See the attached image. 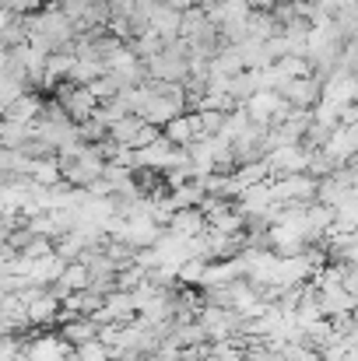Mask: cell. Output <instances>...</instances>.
Masks as SVG:
<instances>
[{
  "label": "cell",
  "mask_w": 358,
  "mask_h": 361,
  "mask_svg": "<svg viewBox=\"0 0 358 361\" xmlns=\"http://www.w3.org/2000/svg\"><path fill=\"white\" fill-rule=\"evenodd\" d=\"M270 186V200L278 204H313V193H316V179L309 172H292V176H278V179H267Z\"/></svg>",
  "instance_id": "1"
},
{
  "label": "cell",
  "mask_w": 358,
  "mask_h": 361,
  "mask_svg": "<svg viewBox=\"0 0 358 361\" xmlns=\"http://www.w3.org/2000/svg\"><path fill=\"white\" fill-rule=\"evenodd\" d=\"M278 95H281L292 109H313V106L320 102V95H323V81H320L316 74H306V78H288V81H281Z\"/></svg>",
  "instance_id": "2"
},
{
  "label": "cell",
  "mask_w": 358,
  "mask_h": 361,
  "mask_svg": "<svg viewBox=\"0 0 358 361\" xmlns=\"http://www.w3.org/2000/svg\"><path fill=\"white\" fill-rule=\"evenodd\" d=\"M263 161H267L270 179L292 176V172H306V147L302 144H281V147H270Z\"/></svg>",
  "instance_id": "3"
},
{
  "label": "cell",
  "mask_w": 358,
  "mask_h": 361,
  "mask_svg": "<svg viewBox=\"0 0 358 361\" xmlns=\"http://www.w3.org/2000/svg\"><path fill=\"white\" fill-rule=\"evenodd\" d=\"M137 316V305H133V295L130 291H106L102 298V309L92 316L95 323H130Z\"/></svg>",
  "instance_id": "4"
},
{
  "label": "cell",
  "mask_w": 358,
  "mask_h": 361,
  "mask_svg": "<svg viewBox=\"0 0 358 361\" xmlns=\"http://www.w3.org/2000/svg\"><path fill=\"white\" fill-rule=\"evenodd\" d=\"M204 228H208V218H204V211H201V207H179V211H172V214H169V221H165V232H169V235H176V239L204 235Z\"/></svg>",
  "instance_id": "5"
},
{
  "label": "cell",
  "mask_w": 358,
  "mask_h": 361,
  "mask_svg": "<svg viewBox=\"0 0 358 361\" xmlns=\"http://www.w3.org/2000/svg\"><path fill=\"white\" fill-rule=\"evenodd\" d=\"M323 151L334 154V158H341V161H355V154H358V123H338V126L330 130Z\"/></svg>",
  "instance_id": "6"
},
{
  "label": "cell",
  "mask_w": 358,
  "mask_h": 361,
  "mask_svg": "<svg viewBox=\"0 0 358 361\" xmlns=\"http://www.w3.org/2000/svg\"><path fill=\"white\" fill-rule=\"evenodd\" d=\"M25 316H28V326H56V316H60V298H53L46 288L25 305Z\"/></svg>",
  "instance_id": "7"
},
{
  "label": "cell",
  "mask_w": 358,
  "mask_h": 361,
  "mask_svg": "<svg viewBox=\"0 0 358 361\" xmlns=\"http://www.w3.org/2000/svg\"><path fill=\"white\" fill-rule=\"evenodd\" d=\"M278 106H281V95H278V92H270V88H256V92H253V95L242 102V113H246L253 123L267 126Z\"/></svg>",
  "instance_id": "8"
},
{
  "label": "cell",
  "mask_w": 358,
  "mask_h": 361,
  "mask_svg": "<svg viewBox=\"0 0 358 361\" xmlns=\"http://www.w3.org/2000/svg\"><path fill=\"white\" fill-rule=\"evenodd\" d=\"M162 133H165L172 144H179V147H186V144H193L197 137H204L197 113H179V116H172V120L162 126Z\"/></svg>",
  "instance_id": "9"
},
{
  "label": "cell",
  "mask_w": 358,
  "mask_h": 361,
  "mask_svg": "<svg viewBox=\"0 0 358 361\" xmlns=\"http://www.w3.org/2000/svg\"><path fill=\"white\" fill-rule=\"evenodd\" d=\"M316 302L323 316H338V312H355L358 295H348L341 284H327V288H316Z\"/></svg>",
  "instance_id": "10"
},
{
  "label": "cell",
  "mask_w": 358,
  "mask_h": 361,
  "mask_svg": "<svg viewBox=\"0 0 358 361\" xmlns=\"http://www.w3.org/2000/svg\"><path fill=\"white\" fill-rule=\"evenodd\" d=\"M148 28L169 46L172 39H179V14L172 11V7H165L162 0L151 7V14H148Z\"/></svg>",
  "instance_id": "11"
},
{
  "label": "cell",
  "mask_w": 358,
  "mask_h": 361,
  "mask_svg": "<svg viewBox=\"0 0 358 361\" xmlns=\"http://www.w3.org/2000/svg\"><path fill=\"white\" fill-rule=\"evenodd\" d=\"M60 326V337L71 344V348H78V344H85V341H95V334H99V323L92 319V316H71V319H64V323H56Z\"/></svg>",
  "instance_id": "12"
},
{
  "label": "cell",
  "mask_w": 358,
  "mask_h": 361,
  "mask_svg": "<svg viewBox=\"0 0 358 361\" xmlns=\"http://www.w3.org/2000/svg\"><path fill=\"white\" fill-rule=\"evenodd\" d=\"M39 109H42V95H39V92H21L18 99H11V102H7V109H4V120L32 123L35 116H39Z\"/></svg>",
  "instance_id": "13"
},
{
  "label": "cell",
  "mask_w": 358,
  "mask_h": 361,
  "mask_svg": "<svg viewBox=\"0 0 358 361\" xmlns=\"http://www.w3.org/2000/svg\"><path fill=\"white\" fill-rule=\"evenodd\" d=\"M323 99H334V102H355L358 99V78L355 74H341V71H334V74L323 81Z\"/></svg>",
  "instance_id": "14"
},
{
  "label": "cell",
  "mask_w": 358,
  "mask_h": 361,
  "mask_svg": "<svg viewBox=\"0 0 358 361\" xmlns=\"http://www.w3.org/2000/svg\"><path fill=\"white\" fill-rule=\"evenodd\" d=\"M270 35H281V25L270 18V11H249L246 14V39L267 42Z\"/></svg>",
  "instance_id": "15"
},
{
  "label": "cell",
  "mask_w": 358,
  "mask_h": 361,
  "mask_svg": "<svg viewBox=\"0 0 358 361\" xmlns=\"http://www.w3.org/2000/svg\"><path fill=\"white\" fill-rule=\"evenodd\" d=\"M25 176L39 186H53L60 183V169H56V154H46V158H28L25 165Z\"/></svg>",
  "instance_id": "16"
},
{
  "label": "cell",
  "mask_w": 358,
  "mask_h": 361,
  "mask_svg": "<svg viewBox=\"0 0 358 361\" xmlns=\"http://www.w3.org/2000/svg\"><path fill=\"white\" fill-rule=\"evenodd\" d=\"M253 92H256V71H239V74H232V78H229V88H225V95L236 102L239 109H242V102H246Z\"/></svg>",
  "instance_id": "17"
},
{
  "label": "cell",
  "mask_w": 358,
  "mask_h": 361,
  "mask_svg": "<svg viewBox=\"0 0 358 361\" xmlns=\"http://www.w3.org/2000/svg\"><path fill=\"white\" fill-rule=\"evenodd\" d=\"M141 116H133V113H126V116H119L106 126V133H109V140H117V144H126V147H133V137H137V130H141Z\"/></svg>",
  "instance_id": "18"
},
{
  "label": "cell",
  "mask_w": 358,
  "mask_h": 361,
  "mask_svg": "<svg viewBox=\"0 0 358 361\" xmlns=\"http://www.w3.org/2000/svg\"><path fill=\"white\" fill-rule=\"evenodd\" d=\"M274 71H278L285 81H288V78H306V74H313L309 60H306V56H295V53L278 56V60H274Z\"/></svg>",
  "instance_id": "19"
},
{
  "label": "cell",
  "mask_w": 358,
  "mask_h": 361,
  "mask_svg": "<svg viewBox=\"0 0 358 361\" xmlns=\"http://www.w3.org/2000/svg\"><path fill=\"white\" fill-rule=\"evenodd\" d=\"M67 291H78V288H88V267L85 263H78V259H71V263H64V270H60V277H56Z\"/></svg>",
  "instance_id": "20"
},
{
  "label": "cell",
  "mask_w": 358,
  "mask_h": 361,
  "mask_svg": "<svg viewBox=\"0 0 358 361\" xmlns=\"http://www.w3.org/2000/svg\"><path fill=\"white\" fill-rule=\"evenodd\" d=\"M236 183L239 186H253V183H260V179H270V172H267V161L260 158V161H242L236 165Z\"/></svg>",
  "instance_id": "21"
},
{
  "label": "cell",
  "mask_w": 358,
  "mask_h": 361,
  "mask_svg": "<svg viewBox=\"0 0 358 361\" xmlns=\"http://www.w3.org/2000/svg\"><path fill=\"white\" fill-rule=\"evenodd\" d=\"M25 137H28V123L0 120V147H18Z\"/></svg>",
  "instance_id": "22"
},
{
  "label": "cell",
  "mask_w": 358,
  "mask_h": 361,
  "mask_svg": "<svg viewBox=\"0 0 358 361\" xmlns=\"http://www.w3.org/2000/svg\"><path fill=\"white\" fill-rule=\"evenodd\" d=\"M74 358L78 361H113L109 358V348L95 337V341H85V344H78L74 348Z\"/></svg>",
  "instance_id": "23"
},
{
  "label": "cell",
  "mask_w": 358,
  "mask_h": 361,
  "mask_svg": "<svg viewBox=\"0 0 358 361\" xmlns=\"http://www.w3.org/2000/svg\"><path fill=\"white\" fill-rule=\"evenodd\" d=\"M225 116H229V113H218V109H201V113H197V120H201L204 137H218V133H222V126H225Z\"/></svg>",
  "instance_id": "24"
},
{
  "label": "cell",
  "mask_w": 358,
  "mask_h": 361,
  "mask_svg": "<svg viewBox=\"0 0 358 361\" xmlns=\"http://www.w3.org/2000/svg\"><path fill=\"white\" fill-rule=\"evenodd\" d=\"M53 252V239H46V235H35L32 242H25L21 249H18V256H25V259H42V256H49Z\"/></svg>",
  "instance_id": "25"
},
{
  "label": "cell",
  "mask_w": 358,
  "mask_h": 361,
  "mask_svg": "<svg viewBox=\"0 0 358 361\" xmlns=\"http://www.w3.org/2000/svg\"><path fill=\"white\" fill-rule=\"evenodd\" d=\"M88 92H92V95H95L99 102H106V99H113V95L119 92V85L113 81V74L106 71V74H99V78H95V81L88 85Z\"/></svg>",
  "instance_id": "26"
},
{
  "label": "cell",
  "mask_w": 358,
  "mask_h": 361,
  "mask_svg": "<svg viewBox=\"0 0 358 361\" xmlns=\"http://www.w3.org/2000/svg\"><path fill=\"white\" fill-rule=\"evenodd\" d=\"M341 288L348 295H358V263H341Z\"/></svg>",
  "instance_id": "27"
},
{
  "label": "cell",
  "mask_w": 358,
  "mask_h": 361,
  "mask_svg": "<svg viewBox=\"0 0 358 361\" xmlns=\"http://www.w3.org/2000/svg\"><path fill=\"white\" fill-rule=\"evenodd\" d=\"M162 133V126H151V123H141V130H137V137H133V147H144V144H151L155 137Z\"/></svg>",
  "instance_id": "28"
},
{
  "label": "cell",
  "mask_w": 358,
  "mask_h": 361,
  "mask_svg": "<svg viewBox=\"0 0 358 361\" xmlns=\"http://www.w3.org/2000/svg\"><path fill=\"white\" fill-rule=\"evenodd\" d=\"M39 7H42V0H7V11L11 14H32Z\"/></svg>",
  "instance_id": "29"
},
{
  "label": "cell",
  "mask_w": 358,
  "mask_h": 361,
  "mask_svg": "<svg viewBox=\"0 0 358 361\" xmlns=\"http://www.w3.org/2000/svg\"><path fill=\"white\" fill-rule=\"evenodd\" d=\"M133 4H137V0H109V11L123 18V14H130V11H133Z\"/></svg>",
  "instance_id": "30"
},
{
  "label": "cell",
  "mask_w": 358,
  "mask_h": 361,
  "mask_svg": "<svg viewBox=\"0 0 358 361\" xmlns=\"http://www.w3.org/2000/svg\"><path fill=\"white\" fill-rule=\"evenodd\" d=\"M162 4H165V7H172L176 14H183L186 7H193V0H162Z\"/></svg>",
  "instance_id": "31"
},
{
  "label": "cell",
  "mask_w": 358,
  "mask_h": 361,
  "mask_svg": "<svg viewBox=\"0 0 358 361\" xmlns=\"http://www.w3.org/2000/svg\"><path fill=\"white\" fill-rule=\"evenodd\" d=\"M246 4H249V7H253V11H267V7H270V4H274V0H246Z\"/></svg>",
  "instance_id": "32"
},
{
  "label": "cell",
  "mask_w": 358,
  "mask_h": 361,
  "mask_svg": "<svg viewBox=\"0 0 358 361\" xmlns=\"http://www.w3.org/2000/svg\"><path fill=\"white\" fill-rule=\"evenodd\" d=\"M7 21H11V11H4V7H0V32L7 28Z\"/></svg>",
  "instance_id": "33"
},
{
  "label": "cell",
  "mask_w": 358,
  "mask_h": 361,
  "mask_svg": "<svg viewBox=\"0 0 358 361\" xmlns=\"http://www.w3.org/2000/svg\"><path fill=\"white\" fill-rule=\"evenodd\" d=\"M197 7H208V4H218V0H193Z\"/></svg>",
  "instance_id": "34"
},
{
  "label": "cell",
  "mask_w": 358,
  "mask_h": 361,
  "mask_svg": "<svg viewBox=\"0 0 358 361\" xmlns=\"http://www.w3.org/2000/svg\"><path fill=\"white\" fill-rule=\"evenodd\" d=\"M0 302H4V291H0Z\"/></svg>",
  "instance_id": "35"
}]
</instances>
